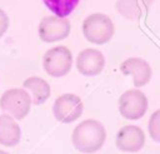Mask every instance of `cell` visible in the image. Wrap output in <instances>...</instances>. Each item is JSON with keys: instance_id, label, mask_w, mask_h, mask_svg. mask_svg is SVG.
I'll return each instance as SVG.
<instances>
[{"instance_id": "cell-6", "label": "cell", "mask_w": 160, "mask_h": 154, "mask_svg": "<svg viewBox=\"0 0 160 154\" xmlns=\"http://www.w3.org/2000/svg\"><path fill=\"white\" fill-rule=\"evenodd\" d=\"M84 110L81 99L76 94H62L56 98L52 111L58 121L69 124L78 120Z\"/></svg>"}, {"instance_id": "cell-5", "label": "cell", "mask_w": 160, "mask_h": 154, "mask_svg": "<svg viewBox=\"0 0 160 154\" xmlns=\"http://www.w3.org/2000/svg\"><path fill=\"white\" fill-rule=\"evenodd\" d=\"M148 110V98L139 89H130L119 98V111L129 120H136L145 115Z\"/></svg>"}, {"instance_id": "cell-17", "label": "cell", "mask_w": 160, "mask_h": 154, "mask_svg": "<svg viewBox=\"0 0 160 154\" xmlns=\"http://www.w3.org/2000/svg\"><path fill=\"white\" fill-rule=\"evenodd\" d=\"M0 154H9L8 151H5V150H0Z\"/></svg>"}, {"instance_id": "cell-8", "label": "cell", "mask_w": 160, "mask_h": 154, "mask_svg": "<svg viewBox=\"0 0 160 154\" xmlns=\"http://www.w3.org/2000/svg\"><path fill=\"white\" fill-rule=\"evenodd\" d=\"M75 65L80 74L85 76H95L105 68V58L98 49H84L78 54Z\"/></svg>"}, {"instance_id": "cell-2", "label": "cell", "mask_w": 160, "mask_h": 154, "mask_svg": "<svg viewBox=\"0 0 160 154\" xmlns=\"http://www.w3.org/2000/svg\"><path fill=\"white\" fill-rule=\"evenodd\" d=\"M114 33L115 26L111 19L102 13H94L82 21V34L89 43L96 45L106 44L112 38Z\"/></svg>"}, {"instance_id": "cell-16", "label": "cell", "mask_w": 160, "mask_h": 154, "mask_svg": "<svg viewBox=\"0 0 160 154\" xmlns=\"http://www.w3.org/2000/svg\"><path fill=\"white\" fill-rule=\"evenodd\" d=\"M8 28H9V18L5 14V11L0 9V38L8 31Z\"/></svg>"}, {"instance_id": "cell-3", "label": "cell", "mask_w": 160, "mask_h": 154, "mask_svg": "<svg viewBox=\"0 0 160 154\" xmlns=\"http://www.w3.org/2000/svg\"><path fill=\"white\" fill-rule=\"evenodd\" d=\"M32 99L30 94L21 88H12L6 91L0 98V108L8 115L16 120L24 119L31 109Z\"/></svg>"}, {"instance_id": "cell-4", "label": "cell", "mask_w": 160, "mask_h": 154, "mask_svg": "<svg viewBox=\"0 0 160 154\" xmlns=\"http://www.w3.org/2000/svg\"><path fill=\"white\" fill-rule=\"evenodd\" d=\"M72 66V54L64 45L49 49L42 58V68L51 78H61L69 74Z\"/></svg>"}, {"instance_id": "cell-13", "label": "cell", "mask_w": 160, "mask_h": 154, "mask_svg": "<svg viewBox=\"0 0 160 154\" xmlns=\"http://www.w3.org/2000/svg\"><path fill=\"white\" fill-rule=\"evenodd\" d=\"M22 86L31 93V99L35 105L44 104L51 94V88L46 80L39 76H30L24 80Z\"/></svg>"}, {"instance_id": "cell-11", "label": "cell", "mask_w": 160, "mask_h": 154, "mask_svg": "<svg viewBox=\"0 0 160 154\" xmlns=\"http://www.w3.org/2000/svg\"><path fill=\"white\" fill-rule=\"evenodd\" d=\"M154 0H118V13L128 20H139L149 11Z\"/></svg>"}, {"instance_id": "cell-1", "label": "cell", "mask_w": 160, "mask_h": 154, "mask_svg": "<svg viewBox=\"0 0 160 154\" xmlns=\"http://www.w3.org/2000/svg\"><path fill=\"white\" fill-rule=\"evenodd\" d=\"M71 139L76 150L92 154L102 148L106 140V130L100 121L86 119L75 126Z\"/></svg>"}, {"instance_id": "cell-14", "label": "cell", "mask_w": 160, "mask_h": 154, "mask_svg": "<svg viewBox=\"0 0 160 154\" xmlns=\"http://www.w3.org/2000/svg\"><path fill=\"white\" fill-rule=\"evenodd\" d=\"M45 6L59 18H66L78 6L80 0H42Z\"/></svg>"}, {"instance_id": "cell-10", "label": "cell", "mask_w": 160, "mask_h": 154, "mask_svg": "<svg viewBox=\"0 0 160 154\" xmlns=\"http://www.w3.org/2000/svg\"><path fill=\"white\" fill-rule=\"evenodd\" d=\"M120 70L122 74L132 76V83L135 88H141L146 85L152 75L150 64L141 58H129L124 60L120 65Z\"/></svg>"}, {"instance_id": "cell-12", "label": "cell", "mask_w": 160, "mask_h": 154, "mask_svg": "<svg viewBox=\"0 0 160 154\" xmlns=\"http://www.w3.org/2000/svg\"><path fill=\"white\" fill-rule=\"evenodd\" d=\"M21 129L16 120L8 115H0V144L4 146H15L20 143Z\"/></svg>"}, {"instance_id": "cell-7", "label": "cell", "mask_w": 160, "mask_h": 154, "mask_svg": "<svg viewBox=\"0 0 160 154\" xmlns=\"http://www.w3.org/2000/svg\"><path fill=\"white\" fill-rule=\"evenodd\" d=\"M71 31V24L66 18L45 16L39 24V36L45 43L64 40Z\"/></svg>"}, {"instance_id": "cell-15", "label": "cell", "mask_w": 160, "mask_h": 154, "mask_svg": "<svg viewBox=\"0 0 160 154\" xmlns=\"http://www.w3.org/2000/svg\"><path fill=\"white\" fill-rule=\"evenodd\" d=\"M148 129H149V134L150 138L160 143V109L155 110L150 119H149V124H148Z\"/></svg>"}, {"instance_id": "cell-9", "label": "cell", "mask_w": 160, "mask_h": 154, "mask_svg": "<svg viewBox=\"0 0 160 154\" xmlns=\"http://www.w3.org/2000/svg\"><path fill=\"white\" fill-rule=\"evenodd\" d=\"M115 144L121 151L135 153L144 148L145 134L138 125H125L118 131Z\"/></svg>"}]
</instances>
